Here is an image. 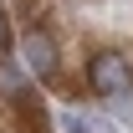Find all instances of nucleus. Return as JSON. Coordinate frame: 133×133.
<instances>
[{
	"mask_svg": "<svg viewBox=\"0 0 133 133\" xmlns=\"http://www.w3.org/2000/svg\"><path fill=\"white\" fill-rule=\"evenodd\" d=\"M87 82H92V92H102V97H128V56H118V51H97L92 56V66H87Z\"/></svg>",
	"mask_w": 133,
	"mask_h": 133,
	"instance_id": "f257e3e1",
	"label": "nucleus"
},
{
	"mask_svg": "<svg viewBox=\"0 0 133 133\" xmlns=\"http://www.w3.org/2000/svg\"><path fill=\"white\" fill-rule=\"evenodd\" d=\"M21 56H26V66H31L36 77H51V72H56V41H51L46 31L26 36V41H21Z\"/></svg>",
	"mask_w": 133,
	"mask_h": 133,
	"instance_id": "f03ea898",
	"label": "nucleus"
},
{
	"mask_svg": "<svg viewBox=\"0 0 133 133\" xmlns=\"http://www.w3.org/2000/svg\"><path fill=\"white\" fill-rule=\"evenodd\" d=\"M62 133H102L92 118H82V113H62Z\"/></svg>",
	"mask_w": 133,
	"mask_h": 133,
	"instance_id": "7ed1b4c3",
	"label": "nucleus"
},
{
	"mask_svg": "<svg viewBox=\"0 0 133 133\" xmlns=\"http://www.w3.org/2000/svg\"><path fill=\"white\" fill-rule=\"evenodd\" d=\"M10 46V26H5V10H0V51Z\"/></svg>",
	"mask_w": 133,
	"mask_h": 133,
	"instance_id": "20e7f679",
	"label": "nucleus"
}]
</instances>
